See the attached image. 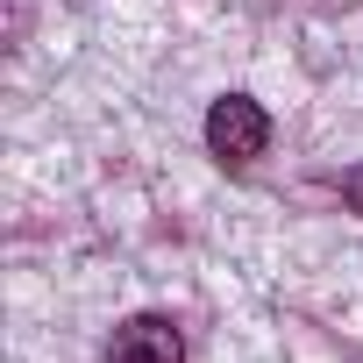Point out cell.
<instances>
[{
	"instance_id": "1",
	"label": "cell",
	"mask_w": 363,
	"mask_h": 363,
	"mask_svg": "<svg viewBox=\"0 0 363 363\" xmlns=\"http://www.w3.org/2000/svg\"><path fill=\"white\" fill-rule=\"evenodd\" d=\"M264 143H271V114L250 100V93H228V100H214L207 107V150L221 157V164H257L264 157Z\"/></svg>"
},
{
	"instance_id": "2",
	"label": "cell",
	"mask_w": 363,
	"mask_h": 363,
	"mask_svg": "<svg viewBox=\"0 0 363 363\" xmlns=\"http://www.w3.org/2000/svg\"><path fill=\"white\" fill-rule=\"evenodd\" d=\"M107 363H186V335H178L164 313H135V320L114 328Z\"/></svg>"
},
{
	"instance_id": "3",
	"label": "cell",
	"mask_w": 363,
	"mask_h": 363,
	"mask_svg": "<svg viewBox=\"0 0 363 363\" xmlns=\"http://www.w3.org/2000/svg\"><path fill=\"white\" fill-rule=\"evenodd\" d=\"M342 200H349V207L363 214V171H349V178H342Z\"/></svg>"
}]
</instances>
